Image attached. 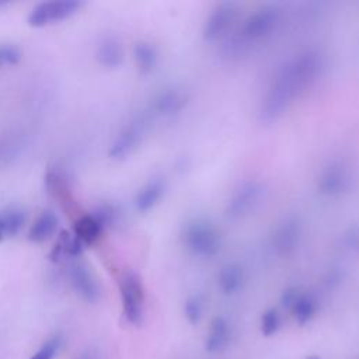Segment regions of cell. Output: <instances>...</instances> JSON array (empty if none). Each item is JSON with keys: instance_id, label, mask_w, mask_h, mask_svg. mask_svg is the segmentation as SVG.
Instances as JSON below:
<instances>
[{"instance_id": "1", "label": "cell", "mask_w": 359, "mask_h": 359, "mask_svg": "<svg viewBox=\"0 0 359 359\" xmlns=\"http://www.w3.org/2000/svg\"><path fill=\"white\" fill-rule=\"evenodd\" d=\"M83 3L77 0H49L36 4L28 14L29 27L42 28L69 20L81 8Z\"/></svg>"}, {"instance_id": "2", "label": "cell", "mask_w": 359, "mask_h": 359, "mask_svg": "<svg viewBox=\"0 0 359 359\" xmlns=\"http://www.w3.org/2000/svg\"><path fill=\"white\" fill-rule=\"evenodd\" d=\"M123 314L132 324H139L143 318L144 293L139 276L133 272H126L119 280Z\"/></svg>"}, {"instance_id": "3", "label": "cell", "mask_w": 359, "mask_h": 359, "mask_svg": "<svg viewBox=\"0 0 359 359\" xmlns=\"http://www.w3.org/2000/svg\"><path fill=\"white\" fill-rule=\"evenodd\" d=\"M69 278L73 289L87 302H95L100 296V287L86 265L76 264L69 271Z\"/></svg>"}, {"instance_id": "4", "label": "cell", "mask_w": 359, "mask_h": 359, "mask_svg": "<svg viewBox=\"0 0 359 359\" xmlns=\"http://www.w3.org/2000/svg\"><path fill=\"white\" fill-rule=\"evenodd\" d=\"M102 231H104V226L91 213L80 216L73 224V234L84 245L94 244L101 237Z\"/></svg>"}, {"instance_id": "5", "label": "cell", "mask_w": 359, "mask_h": 359, "mask_svg": "<svg viewBox=\"0 0 359 359\" xmlns=\"http://www.w3.org/2000/svg\"><path fill=\"white\" fill-rule=\"evenodd\" d=\"M139 136H140V129L137 125L132 123L129 126H126L114 140V143L111 144L109 149V156L111 158L119 160L126 157L133 147L137 144L139 142Z\"/></svg>"}, {"instance_id": "6", "label": "cell", "mask_w": 359, "mask_h": 359, "mask_svg": "<svg viewBox=\"0 0 359 359\" xmlns=\"http://www.w3.org/2000/svg\"><path fill=\"white\" fill-rule=\"evenodd\" d=\"M95 57L98 63L105 67H109V69L116 67L122 63V59H123L122 46L114 36H105L97 45Z\"/></svg>"}, {"instance_id": "7", "label": "cell", "mask_w": 359, "mask_h": 359, "mask_svg": "<svg viewBox=\"0 0 359 359\" xmlns=\"http://www.w3.org/2000/svg\"><path fill=\"white\" fill-rule=\"evenodd\" d=\"M83 248H84V244L73 233L62 231L50 251V258L52 261L74 258L83 252Z\"/></svg>"}, {"instance_id": "8", "label": "cell", "mask_w": 359, "mask_h": 359, "mask_svg": "<svg viewBox=\"0 0 359 359\" xmlns=\"http://www.w3.org/2000/svg\"><path fill=\"white\" fill-rule=\"evenodd\" d=\"M57 217L52 210H43L32 223L28 231V238L32 243H43L56 231Z\"/></svg>"}, {"instance_id": "9", "label": "cell", "mask_w": 359, "mask_h": 359, "mask_svg": "<svg viewBox=\"0 0 359 359\" xmlns=\"http://www.w3.org/2000/svg\"><path fill=\"white\" fill-rule=\"evenodd\" d=\"M229 339H230L229 323L224 318L217 317L210 324L209 332L205 339V349L212 353L220 352L227 346Z\"/></svg>"}, {"instance_id": "10", "label": "cell", "mask_w": 359, "mask_h": 359, "mask_svg": "<svg viewBox=\"0 0 359 359\" xmlns=\"http://www.w3.org/2000/svg\"><path fill=\"white\" fill-rule=\"evenodd\" d=\"M25 222V215L18 208H8L0 212V241L14 237L20 233Z\"/></svg>"}, {"instance_id": "11", "label": "cell", "mask_w": 359, "mask_h": 359, "mask_svg": "<svg viewBox=\"0 0 359 359\" xmlns=\"http://www.w3.org/2000/svg\"><path fill=\"white\" fill-rule=\"evenodd\" d=\"M316 310H317L316 303L309 296L297 297L292 303V311H293V316H294V318L299 324L309 323L313 318Z\"/></svg>"}, {"instance_id": "12", "label": "cell", "mask_w": 359, "mask_h": 359, "mask_svg": "<svg viewBox=\"0 0 359 359\" xmlns=\"http://www.w3.org/2000/svg\"><path fill=\"white\" fill-rule=\"evenodd\" d=\"M161 192V187L157 182H151L146 185L136 198V206L139 210H147L150 209L158 199Z\"/></svg>"}, {"instance_id": "13", "label": "cell", "mask_w": 359, "mask_h": 359, "mask_svg": "<svg viewBox=\"0 0 359 359\" xmlns=\"http://www.w3.org/2000/svg\"><path fill=\"white\" fill-rule=\"evenodd\" d=\"M21 60V50L13 43L0 45V69L6 66H14Z\"/></svg>"}, {"instance_id": "14", "label": "cell", "mask_w": 359, "mask_h": 359, "mask_svg": "<svg viewBox=\"0 0 359 359\" xmlns=\"http://www.w3.org/2000/svg\"><path fill=\"white\" fill-rule=\"evenodd\" d=\"M280 328V317L276 310H268L261 318V332L265 337H271Z\"/></svg>"}, {"instance_id": "15", "label": "cell", "mask_w": 359, "mask_h": 359, "mask_svg": "<svg viewBox=\"0 0 359 359\" xmlns=\"http://www.w3.org/2000/svg\"><path fill=\"white\" fill-rule=\"evenodd\" d=\"M91 215L105 227L108 226H112V223H115L116 217H118V212L116 209L112 206V205H108V203H102L100 206H97Z\"/></svg>"}, {"instance_id": "16", "label": "cell", "mask_w": 359, "mask_h": 359, "mask_svg": "<svg viewBox=\"0 0 359 359\" xmlns=\"http://www.w3.org/2000/svg\"><path fill=\"white\" fill-rule=\"evenodd\" d=\"M135 56L137 60V65L142 70H149L154 65V52L147 43H139L135 49Z\"/></svg>"}, {"instance_id": "17", "label": "cell", "mask_w": 359, "mask_h": 359, "mask_svg": "<svg viewBox=\"0 0 359 359\" xmlns=\"http://www.w3.org/2000/svg\"><path fill=\"white\" fill-rule=\"evenodd\" d=\"M59 345H60V337L55 335L53 338L46 341L41 346V349L36 353H34L29 359H52L55 356V353L57 352Z\"/></svg>"}, {"instance_id": "18", "label": "cell", "mask_w": 359, "mask_h": 359, "mask_svg": "<svg viewBox=\"0 0 359 359\" xmlns=\"http://www.w3.org/2000/svg\"><path fill=\"white\" fill-rule=\"evenodd\" d=\"M185 316H187L188 321L192 324L199 321V318L202 316V304L199 303V300H189L185 304Z\"/></svg>"}, {"instance_id": "19", "label": "cell", "mask_w": 359, "mask_h": 359, "mask_svg": "<svg viewBox=\"0 0 359 359\" xmlns=\"http://www.w3.org/2000/svg\"><path fill=\"white\" fill-rule=\"evenodd\" d=\"M306 359H320V356H317V355H310V356H307Z\"/></svg>"}, {"instance_id": "20", "label": "cell", "mask_w": 359, "mask_h": 359, "mask_svg": "<svg viewBox=\"0 0 359 359\" xmlns=\"http://www.w3.org/2000/svg\"><path fill=\"white\" fill-rule=\"evenodd\" d=\"M83 359H87V358H83Z\"/></svg>"}]
</instances>
